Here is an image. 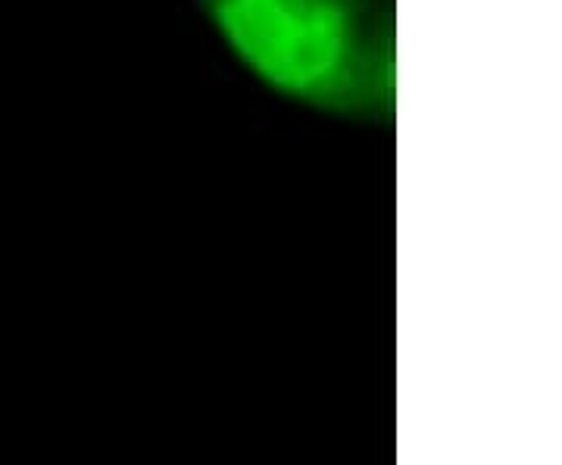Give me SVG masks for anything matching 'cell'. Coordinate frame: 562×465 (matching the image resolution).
<instances>
[{
  "instance_id": "obj_1",
  "label": "cell",
  "mask_w": 562,
  "mask_h": 465,
  "mask_svg": "<svg viewBox=\"0 0 562 465\" xmlns=\"http://www.w3.org/2000/svg\"><path fill=\"white\" fill-rule=\"evenodd\" d=\"M222 44L279 98L391 125L397 44L391 0H198Z\"/></svg>"
}]
</instances>
